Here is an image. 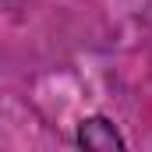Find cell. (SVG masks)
Segmentation results:
<instances>
[{
  "label": "cell",
  "instance_id": "cell-1",
  "mask_svg": "<svg viewBox=\"0 0 152 152\" xmlns=\"http://www.w3.org/2000/svg\"><path fill=\"white\" fill-rule=\"evenodd\" d=\"M78 142H81L85 149H99V152L124 149V138L117 134V127L106 120V117H88V120H81V127H78Z\"/></svg>",
  "mask_w": 152,
  "mask_h": 152
}]
</instances>
